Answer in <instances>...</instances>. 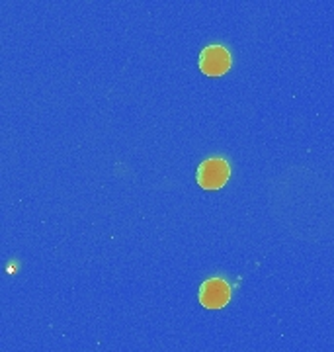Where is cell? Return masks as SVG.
<instances>
[{
    "instance_id": "6da1fadb",
    "label": "cell",
    "mask_w": 334,
    "mask_h": 352,
    "mask_svg": "<svg viewBox=\"0 0 334 352\" xmlns=\"http://www.w3.org/2000/svg\"><path fill=\"white\" fill-rule=\"evenodd\" d=\"M231 176V166L229 163L221 159V157H211V159H205L203 163L198 166V173H196V178H198V184L203 190H219L227 184Z\"/></svg>"
},
{
    "instance_id": "7a4b0ae2",
    "label": "cell",
    "mask_w": 334,
    "mask_h": 352,
    "mask_svg": "<svg viewBox=\"0 0 334 352\" xmlns=\"http://www.w3.org/2000/svg\"><path fill=\"white\" fill-rule=\"evenodd\" d=\"M231 53L223 45H208L199 53V71L203 75L221 76L231 69Z\"/></svg>"
},
{
    "instance_id": "3957f363",
    "label": "cell",
    "mask_w": 334,
    "mask_h": 352,
    "mask_svg": "<svg viewBox=\"0 0 334 352\" xmlns=\"http://www.w3.org/2000/svg\"><path fill=\"white\" fill-rule=\"evenodd\" d=\"M231 302V286L223 278H210L199 286V303L208 309H221Z\"/></svg>"
}]
</instances>
